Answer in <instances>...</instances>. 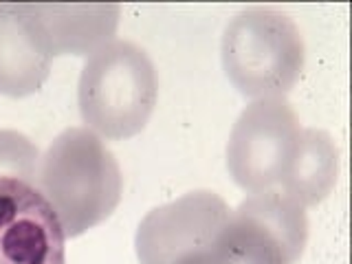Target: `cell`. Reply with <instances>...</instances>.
Wrapping results in <instances>:
<instances>
[{"label":"cell","instance_id":"6da1fadb","mask_svg":"<svg viewBox=\"0 0 352 264\" xmlns=\"http://www.w3.org/2000/svg\"><path fill=\"white\" fill-rule=\"evenodd\" d=\"M38 190L66 238L102 225L115 212L124 176L110 148L88 128H66L40 157Z\"/></svg>","mask_w":352,"mask_h":264},{"label":"cell","instance_id":"52a82bcc","mask_svg":"<svg viewBox=\"0 0 352 264\" xmlns=\"http://www.w3.org/2000/svg\"><path fill=\"white\" fill-rule=\"evenodd\" d=\"M64 240L38 185L0 179V264H66Z\"/></svg>","mask_w":352,"mask_h":264},{"label":"cell","instance_id":"8992f818","mask_svg":"<svg viewBox=\"0 0 352 264\" xmlns=\"http://www.w3.org/2000/svg\"><path fill=\"white\" fill-rule=\"evenodd\" d=\"M231 209L214 192L198 190L161 205L141 220L135 247L141 264H176L214 247Z\"/></svg>","mask_w":352,"mask_h":264},{"label":"cell","instance_id":"3957f363","mask_svg":"<svg viewBox=\"0 0 352 264\" xmlns=\"http://www.w3.org/2000/svg\"><path fill=\"white\" fill-rule=\"evenodd\" d=\"M220 58L229 82L256 102L293 91L304 71L306 44L293 18L278 9L253 7L231 18Z\"/></svg>","mask_w":352,"mask_h":264},{"label":"cell","instance_id":"5b68a950","mask_svg":"<svg viewBox=\"0 0 352 264\" xmlns=\"http://www.w3.org/2000/svg\"><path fill=\"white\" fill-rule=\"evenodd\" d=\"M302 137L300 117L284 97L256 99L240 113L227 143V170L245 192L282 181Z\"/></svg>","mask_w":352,"mask_h":264},{"label":"cell","instance_id":"30bf717a","mask_svg":"<svg viewBox=\"0 0 352 264\" xmlns=\"http://www.w3.org/2000/svg\"><path fill=\"white\" fill-rule=\"evenodd\" d=\"M339 172V152L333 137L324 130H302L295 157L282 176L284 194L302 207H315L333 192Z\"/></svg>","mask_w":352,"mask_h":264},{"label":"cell","instance_id":"ba28073f","mask_svg":"<svg viewBox=\"0 0 352 264\" xmlns=\"http://www.w3.org/2000/svg\"><path fill=\"white\" fill-rule=\"evenodd\" d=\"M53 58L36 3H0V93H38L49 80Z\"/></svg>","mask_w":352,"mask_h":264},{"label":"cell","instance_id":"7c38bea8","mask_svg":"<svg viewBox=\"0 0 352 264\" xmlns=\"http://www.w3.org/2000/svg\"><path fill=\"white\" fill-rule=\"evenodd\" d=\"M176 264H216L214 256H212V249L201 251V253H192V256H185L183 260H179Z\"/></svg>","mask_w":352,"mask_h":264},{"label":"cell","instance_id":"8fae6325","mask_svg":"<svg viewBox=\"0 0 352 264\" xmlns=\"http://www.w3.org/2000/svg\"><path fill=\"white\" fill-rule=\"evenodd\" d=\"M40 152L16 130H0V179L38 185Z\"/></svg>","mask_w":352,"mask_h":264},{"label":"cell","instance_id":"9c48e42d","mask_svg":"<svg viewBox=\"0 0 352 264\" xmlns=\"http://www.w3.org/2000/svg\"><path fill=\"white\" fill-rule=\"evenodd\" d=\"M38 14L49 33L53 55H88L113 42L119 25L117 5H42Z\"/></svg>","mask_w":352,"mask_h":264},{"label":"cell","instance_id":"7a4b0ae2","mask_svg":"<svg viewBox=\"0 0 352 264\" xmlns=\"http://www.w3.org/2000/svg\"><path fill=\"white\" fill-rule=\"evenodd\" d=\"M159 95L154 64L141 47L113 40L88 55L77 84V106L88 130L130 139L150 121Z\"/></svg>","mask_w":352,"mask_h":264},{"label":"cell","instance_id":"277c9868","mask_svg":"<svg viewBox=\"0 0 352 264\" xmlns=\"http://www.w3.org/2000/svg\"><path fill=\"white\" fill-rule=\"evenodd\" d=\"M306 240L304 207L284 192L264 190L247 196L229 214L212 256L216 264H295Z\"/></svg>","mask_w":352,"mask_h":264}]
</instances>
